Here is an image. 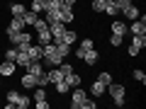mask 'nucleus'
<instances>
[{
  "label": "nucleus",
  "mask_w": 146,
  "mask_h": 109,
  "mask_svg": "<svg viewBox=\"0 0 146 109\" xmlns=\"http://www.w3.org/2000/svg\"><path fill=\"white\" fill-rule=\"evenodd\" d=\"M42 49H44V61H46L49 66H54V68H56L58 63L63 61V56H61V53H58L56 44H44Z\"/></svg>",
  "instance_id": "1"
},
{
  "label": "nucleus",
  "mask_w": 146,
  "mask_h": 109,
  "mask_svg": "<svg viewBox=\"0 0 146 109\" xmlns=\"http://www.w3.org/2000/svg\"><path fill=\"white\" fill-rule=\"evenodd\" d=\"M107 87H110V95H112L115 104H117V107H122V104H124V95H127L124 85H119V83H110Z\"/></svg>",
  "instance_id": "2"
},
{
  "label": "nucleus",
  "mask_w": 146,
  "mask_h": 109,
  "mask_svg": "<svg viewBox=\"0 0 146 109\" xmlns=\"http://www.w3.org/2000/svg\"><path fill=\"white\" fill-rule=\"evenodd\" d=\"M7 36H10V41L15 44V46H20V44H32V36L27 34L25 29H20V32H10Z\"/></svg>",
  "instance_id": "3"
},
{
  "label": "nucleus",
  "mask_w": 146,
  "mask_h": 109,
  "mask_svg": "<svg viewBox=\"0 0 146 109\" xmlns=\"http://www.w3.org/2000/svg\"><path fill=\"white\" fill-rule=\"evenodd\" d=\"M85 99H88L85 90H80V87H73V102H71V107H73V109H80V107H85Z\"/></svg>",
  "instance_id": "4"
},
{
  "label": "nucleus",
  "mask_w": 146,
  "mask_h": 109,
  "mask_svg": "<svg viewBox=\"0 0 146 109\" xmlns=\"http://www.w3.org/2000/svg\"><path fill=\"white\" fill-rule=\"evenodd\" d=\"M127 29H129L134 36H136V34H146V17L141 15V20H131V24L127 27Z\"/></svg>",
  "instance_id": "5"
},
{
  "label": "nucleus",
  "mask_w": 146,
  "mask_h": 109,
  "mask_svg": "<svg viewBox=\"0 0 146 109\" xmlns=\"http://www.w3.org/2000/svg\"><path fill=\"white\" fill-rule=\"evenodd\" d=\"M27 53H29V58L32 61H42L44 58V49H42V44H29V46H27Z\"/></svg>",
  "instance_id": "6"
},
{
  "label": "nucleus",
  "mask_w": 146,
  "mask_h": 109,
  "mask_svg": "<svg viewBox=\"0 0 146 109\" xmlns=\"http://www.w3.org/2000/svg\"><path fill=\"white\" fill-rule=\"evenodd\" d=\"M49 32H51L54 41H58V39L63 36V32H66V27H63V22H54V24H49Z\"/></svg>",
  "instance_id": "7"
},
{
  "label": "nucleus",
  "mask_w": 146,
  "mask_h": 109,
  "mask_svg": "<svg viewBox=\"0 0 146 109\" xmlns=\"http://www.w3.org/2000/svg\"><path fill=\"white\" fill-rule=\"evenodd\" d=\"M58 17H61V22H73V7L63 3V5L58 7Z\"/></svg>",
  "instance_id": "8"
},
{
  "label": "nucleus",
  "mask_w": 146,
  "mask_h": 109,
  "mask_svg": "<svg viewBox=\"0 0 146 109\" xmlns=\"http://www.w3.org/2000/svg\"><path fill=\"white\" fill-rule=\"evenodd\" d=\"M29 61H32V58H29V53H27V49H25V51H20V49H17L15 66H22V68H27V66H29Z\"/></svg>",
  "instance_id": "9"
},
{
  "label": "nucleus",
  "mask_w": 146,
  "mask_h": 109,
  "mask_svg": "<svg viewBox=\"0 0 146 109\" xmlns=\"http://www.w3.org/2000/svg\"><path fill=\"white\" fill-rule=\"evenodd\" d=\"M20 29H25V20H22V17H12V20L7 22V34H10V32H20Z\"/></svg>",
  "instance_id": "10"
},
{
  "label": "nucleus",
  "mask_w": 146,
  "mask_h": 109,
  "mask_svg": "<svg viewBox=\"0 0 146 109\" xmlns=\"http://www.w3.org/2000/svg\"><path fill=\"white\" fill-rule=\"evenodd\" d=\"M25 70L32 73V75H42V73H44V66H42V61H29V66H27Z\"/></svg>",
  "instance_id": "11"
},
{
  "label": "nucleus",
  "mask_w": 146,
  "mask_h": 109,
  "mask_svg": "<svg viewBox=\"0 0 146 109\" xmlns=\"http://www.w3.org/2000/svg\"><path fill=\"white\" fill-rule=\"evenodd\" d=\"M98 58H100V53L95 51V49H90V51L83 53V61L88 63V66H95V63H98Z\"/></svg>",
  "instance_id": "12"
},
{
  "label": "nucleus",
  "mask_w": 146,
  "mask_h": 109,
  "mask_svg": "<svg viewBox=\"0 0 146 109\" xmlns=\"http://www.w3.org/2000/svg\"><path fill=\"white\" fill-rule=\"evenodd\" d=\"M15 73V63L12 61H5L3 66H0V78H7V75H12Z\"/></svg>",
  "instance_id": "13"
},
{
  "label": "nucleus",
  "mask_w": 146,
  "mask_h": 109,
  "mask_svg": "<svg viewBox=\"0 0 146 109\" xmlns=\"http://www.w3.org/2000/svg\"><path fill=\"white\" fill-rule=\"evenodd\" d=\"M90 49H93V39H83V44L76 49V56L83 58V53H85V51H90Z\"/></svg>",
  "instance_id": "14"
},
{
  "label": "nucleus",
  "mask_w": 146,
  "mask_h": 109,
  "mask_svg": "<svg viewBox=\"0 0 146 109\" xmlns=\"http://www.w3.org/2000/svg\"><path fill=\"white\" fill-rule=\"evenodd\" d=\"M66 83H68V87H80L83 80H80V75H76V73H68V75H66Z\"/></svg>",
  "instance_id": "15"
},
{
  "label": "nucleus",
  "mask_w": 146,
  "mask_h": 109,
  "mask_svg": "<svg viewBox=\"0 0 146 109\" xmlns=\"http://www.w3.org/2000/svg\"><path fill=\"white\" fill-rule=\"evenodd\" d=\"M20 83L25 85V87H36V75H32V73H25Z\"/></svg>",
  "instance_id": "16"
},
{
  "label": "nucleus",
  "mask_w": 146,
  "mask_h": 109,
  "mask_svg": "<svg viewBox=\"0 0 146 109\" xmlns=\"http://www.w3.org/2000/svg\"><path fill=\"white\" fill-rule=\"evenodd\" d=\"M76 39H78V34H76L73 29H66V32H63V36L58 39V41H66V44H76Z\"/></svg>",
  "instance_id": "17"
},
{
  "label": "nucleus",
  "mask_w": 146,
  "mask_h": 109,
  "mask_svg": "<svg viewBox=\"0 0 146 109\" xmlns=\"http://www.w3.org/2000/svg\"><path fill=\"white\" fill-rule=\"evenodd\" d=\"M105 87H107V85H102V83L98 80V83H93V85H90V95H93V97H100V95L105 92Z\"/></svg>",
  "instance_id": "18"
},
{
  "label": "nucleus",
  "mask_w": 146,
  "mask_h": 109,
  "mask_svg": "<svg viewBox=\"0 0 146 109\" xmlns=\"http://www.w3.org/2000/svg\"><path fill=\"white\" fill-rule=\"evenodd\" d=\"M36 34H39V44H51V32H49V27L46 29H42V32H36Z\"/></svg>",
  "instance_id": "19"
},
{
  "label": "nucleus",
  "mask_w": 146,
  "mask_h": 109,
  "mask_svg": "<svg viewBox=\"0 0 146 109\" xmlns=\"http://www.w3.org/2000/svg\"><path fill=\"white\" fill-rule=\"evenodd\" d=\"M46 75H49V83H58V80H63V73L58 70V68H51Z\"/></svg>",
  "instance_id": "20"
},
{
  "label": "nucleus",
  "mask_w": 146,
  "mask_h": 109,
  "mask_svg": "<svg viewBox=\"0 0 146 109\" xmlns=\"http://www.w3.org/2000/svg\"><path fill=\"white\" fill-rule=\"evenodd\" d=\"M122 12L127 15V20H136V17H139V7H134V5H127Z\"/></svg>",
  "instance_id": "21"
},
{
  "label": "nucleus",
  "mask_w": 146,
  "mask_h": 109,
  "mask_svg": "<svg viewBox=\"0 0 146 109\" xmlns=\"http://www.w3.org/2000/svg\"><path fill=\"white\" fill-rule=\"evenodd\" d=\"M127 24H122V22H112V34H119V36H124L127 34Z\"/></svg>",
  "instance_id": "22"
},
{
  "label": "nucleus",
  "mask_w": 146,
  "mask_h": 109,
  "mask_svg": "<svg viewBox=\"0 0 146 109\" xmlns=\"http://www.w3.org/2000/svg\"><path fill=\"white\" fill-rule=\"evenodd\" d=\"M56 49H58V53H61L63 58L71 53V44H66V41H56Z\"/></svg>",
  "instance_id": "23"
},
{
  "label": "nucleus",
  "mask_w": 146,
  "mask_h": 109,
  "mask_svg": "<svg viewBox=\"0 0 146 109\" xmlns=\"http://www.w3.org/2000/svg\"><path fill=\"white\" fill-rule=\"evenodd\" d=\"M44 12H46V22H49V24H54V22H61L58 10H44Z\"/></svg>",
  "instance_id": "24"
},
{
  "label": "nucleus",
  "mask_w": 146,
  "mask_h": 109,
  "mask_svg": "<svg viewBox=\"0 0 146 109\" xmlns=\"http://www.w3.org/2000/svg\"><path fill=\"white\" fill-rule=\"evenodd\" d=\"M36 17H39V15H36V12L27 10L25 15H22V20H25V24H34V22H36Z\"/></svg>",
  "instance_id": "25"
},
{
  "label": "nucleus",
  "mask_w": 146,
  "mask_h": 109,
  "mask_svg": "<svg viewBox=\"0 0 146 109\" xmlns=\"http://www.w3.org/2000/svg\"><path fill=\"white\" fill-rule=\"evenodd\" d=\"M29 10H32V12H36V15H39V12H44V0H32Z\"/></svg>",
  "instance_id": "26"
},
{
  "label": "nucleus",
  "mask_w": 146,
  "mask_h": 109,
  "mask_svg": "<svg viewBox=\"0 0 146 109\" xmlns=\"http://www.w3.org/2000/svg\"><path fill=\"white\" fill-rule=\"evenodd\" d=\"M46 85H49V75H46V73L36 75V87H46Z\"/></svg>",
  "instance_id": "27"
},
{
  "label": "nucleus",
  "mask_w": 146,
  "mask_h": 109,
  "mask_svg": "<svg viewBox=\"0 0 146 109\" xmlns=\"http://www.w3.org/2000/svg\"><path fill=\"white\" fill-rule=\"evenodd\" d=\"M32 27H34L36 32H42V29H46V27H49V22H46V20H42V17H36V22H34Z\"/></svg>",
  "instance_id": "28"
},
{
  "label": "nucleus",
  "mask_w": 146,
  "mask_h": 109,
  "mask_svg": "<svg viewBox=\"0 0 146 109\" xmlns=\"http://www.w3.org/2000/svg\"><path fill=\"white\" fill-rule=\"evenodd\" d=\"M25 12H27L25 5H12V17H22Z\"/></svg>",
  "instance_id": "29"
},
{
  "label": "nucleus",
  "mask_w": 146,
  "mask_h": 109,
  "mask_svg": "<svg viewBox=\"0 0 146 109\" xmlns=\"http://www.w3.org/2000/svg\"><path fill=\"white\" fill-rule=\"evenodd\" d=\"M56 90H58L61 95H66L68 90H71V87H68V83H66V78H63V80H58V83H56Z\"/></svg>",
  "instance_id": "30"
},
{
  "label": "nucleus",
  "mask_w": 146,
  "mask_h": 109,
  "mask_svg": "<svg viewBox=\"0 0 146 109\" xmlns=\"http://www.w3.org/2000/svg\"><path fill=\"white\" fill-rule=\"evenodd\" d=\"M15 107H20V109H27V107H29V99L20 95V97H17V102H15Z\"/></svg>",
  "instance_id": "31"
},
{
  "label": "nucleus",
  "mask_w": 146,
  "mask_h": 109,
  "mask_svg": "<svg viewBox=\"0 0 146 109\" xmlns=\"http://www.w3.org/2000/svg\"><path fill=\"white\" fill-rule=\"evenodd\" d=\"M98 80H100L102 85H110V83H112V75H110V73H100V75H98Z\"/></svg>",
  "instance_id": "32"
},
{
  "label": "nucleus",
  "mask_w": 146,
  "mask_h": 109,
  "mask_svg": "<svg viewBox=\"0 0 146 109\" xmlns=\"http://www.w3.org/2000/svg\"><path fill=\"white\" fill-rule=\"evenodd\" d=\"M105 12H107L110 17H115V15H117L119 10H117V5H115V3H110V5H105Z\"/></svg>",
  "instance_id": "33"
},
{
  "label": "nucleus",
  "mask_w": 146,
  "mask_h": 109,
  "mask_svg": "<svg viewBox=\"0 0 146 109\" xmlns=\"http://www.w3.org/2000/svg\"><path fill=\"white\" fill-rule=\"evenodd\" d=\"M105 5H107L105 0H95V3H93V10L95 12H105Z\"/></svg>",
  "instance_id": "34"
},
{
  "label": "nucleus",
  "mask_w": 146,
  "mask_h": 109,
  "mask_svg": "<svg viewBox=\"0 0 146 109\" xmlns=\"http://www.w3.org/2000/svg\"><path fill=\"white\" fill-rule=\"evenodd\" d=\"M58 70H61V73H63V78H66L68 73H73V68L68 66V63H63V61H61V63H58Z\"/></svg>",
  "instance_id": "35"
},
{
  "label": "nucleus",
  "mask_w": 146,
  "mask_h": 109,
  "mask_svg": "<svg viewBox=\"0 0 146 109\" xmlns=\"http://www.w3.org/2000/svg\"><path fill=\"white\" fill-rule=\"evenodd\" d=\"M122 39H124V36H119V34H112V36H110V44H112V46H122Z\"/></svg>",
  "instance_id": "36"
},
{
  "label": "nucleus",
  "mask_w": 146,
  "mask_h": 109,
  "mask_svg": "<svg viewBox=\"0 0 146 109\" xmlns=\"http://www.w3.org/2000/svg\"><path fill=\"white\" fill-rule=\"evenodd\" d=\"M34 99H36V102H42V99H46V90H44V87H39V90L34 92Z\"/></svg>",
  "instance_id": "37"
},
{
  "label": "nucleus",
  "mask_w": 146,
  "mask_h": 109,
  "mask_svg": "<svg viewBox=\"0 0 146 109\" xmlns=\"http://www.w3.org/2000/svg\"><path fill=\"white\" fill-rule=\"evenodd\" d=\"M15 56H17V49H7V51H5V61L15 63Z\"/></svg>",
  "instance_id": "38"
},
{
  "label": "nucleus",
  "mask_w": 146,
  "mask_h": 109,
  "mask_svg": "<svg viewBox=\"0 0 146 109\" xmlns=\"http://www.w3.org/2000/svg\"><path fill=\"white\" fill-rule=\"evenodd\" d=\"M115 5H117V10L122 12V10H124L127 5H131V0H115Z\"/></svg>",
  "instance_id": "39"
},
{
  "label": "nucleus",
  "mask_w": 146,
  "mask_h": 109,
  "mask_svg": "<svg viewBox=\"0 0 146 109\" xmlns=\"http://www.w3.org/2000/svg\"><path fill=\"white\" fill-rule=\"evenodd\" d=\"M134 78L139 80L141 85H144V83H146V73H144V70H134Z\"/></svg>",
  "instance_id": "40"
},
{
  "label": "nucleus",
  "mask_w": 146,
  "mask_h": 109,
  "mask_svg": "<svg viewBox=\"0 0 146 109\" xmlns=\"http://www.w3.org/2000/svg\"><path fill=\"white\" fill-rule=\"evenodd\" d=\"M17 97H20V92H15V90H12V92H7V102H10V104H15Z\"/></svg>",
  "instance_id": "41"
},
{
  "label": "nucleus",
  "mask_w": 146,
  "mask_h": 109,
  "mask_svg": "<svg viewBox=\"0 0 146 109\" xmlns=\"http://www.w3.org/2000/svg\"><path fill=\"white\" fill-rule=\"evenodd\" d=\"M139 51H141V49L136 46V44H131V46H129V56H136V53H139Z\"/></svg>",
  "instance_id": "42"
},
{
  "label": "nucleus",
  "mask_w": 146,
  "mask_h": 109,
  "mask_svg": "<svg viewBox=\"0 0 146 109\" xmlns=\"http://www.w3.org/2000/svg\"><path fill=\"white\" fill-rule=\"evenodd\" d=\"M98 107V102H93V99H85V109H95Z\"/></svg>",
  "instance_id": "43"
},
{
  "label": "nucleus",
  "mask_w": 146,
  "mask_h": 109,
  "mask_svg": "<svg viewBox=\"0 0 146 109\" xmlns=\"http://www.w3.org/2000/svg\"><path fill=\"white\" fill-rule=\"evenodd\" d=\"M36 107H39V109H46L49 102H46V99H42V102H36Z\"/></svg>",
  "instance_id": "44"
},
{
  "label": "nucleus",
  "mask_w": 146,
  "mask_h": 109,
  "mask_svg": "<svg viewBox=\"0 0 146 109\" xmlns=\"http://www.w3.org/2000/svg\"><path fill=\"white\" fill-rule=\"evenodd\" d=\"M63 3H66V5H71V7H73V3H76V0H63Z\"/></svg>",
  "instance_id": "45"
},
{
  "label": "nucleus",
  "mask_w": 146,
  "mask_h": 109,
  "mask_svg": "<svg viewBox=\"0 0 146 109\" xmlns=\"http://www.w3.org/2000/svg\"><path fill=\"white\" fill-rule=\"evenodd\" d=\"M105 3H107V5H110V3H115V0H105Z\"/></svg>",
  "instance_id": "46"
}]
</instances>
